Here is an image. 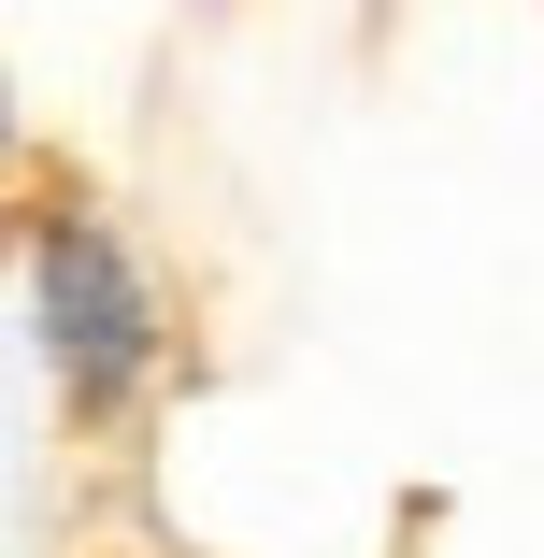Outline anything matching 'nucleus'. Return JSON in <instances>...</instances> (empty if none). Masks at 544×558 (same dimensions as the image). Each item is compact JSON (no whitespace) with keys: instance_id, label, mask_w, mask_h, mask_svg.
<instances>
[{"instance_id":"1","label":"nucleus","mask_w":544,"mask_h":558,"mask_svg":"<svg viewBox=\"0 0 544 558\" xmlns=\"http://www.w3.org/2000/svg\"><path fill=\"white\" fill-rule=\"evenodd\" d=\"M15 287H29V344L72 401V429H130L172 373V301L144 272V244L100 215L86 186H58L29 215V244H15Z\"/></svg>"},{"instance_id":"2","label":"nucleus","mask_w":544,"mask_h":558,"mask_svg":"<svg viewBox=\"0 0 544 558\" xmlns=\"http://www.w3.org/2000/svg\"><path fill=\"white\" fill-rule=\"evenodd\" d=\"M15 144H29V116H15V72H0V158H15Z\"/></svg>"}]
</instances>
